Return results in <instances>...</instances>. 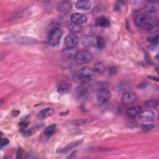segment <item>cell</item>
Here are the masks:
<instances>
[{"label":"cell","mask_w":159,"mask_h":159,"mask_svg":"<svg viewBox=\"0 0 159 159\" xmlns=\"http://www.w3.org/2000/svg\"><path fill=\"white\" fill-rule=\"evenodd\" d=\"M138 116L140 120L145 122L153 120L155 118V113L150 109L141 110Z\"/></svg>","instance_id":"8"},{"label":"cell","mask_w":159,"mask_h":159,"mask_svg":"<svg viewBox=\"0 0 159 159\" xmlns=\"http://www.w3.org/2000/svg\"><path fill=\"white\" fill-rule=\"evenodd\" d=\"M158 102L155 100H150L147 101L144 103V106L148 108H157L158 106Z\"/></svg>","instance_id":"23"},{"label":"cell","mask_w":159,"mask_h":159,"mask_svg":"<svg viewBox=\"0 0 159 159\" xmlns=\"http://www.w3.org/2000/svg\"><path fill=\"white\" fill-rule=\"evenodd\" d=\"M124 6H125L124 1H116L114 4V11H120L124 9Z\"/></svg>","instance_id":"21"},{"label":"cell","mask_w":159,"mask_h":159,"mask_svg":"<svg viewBox=\"0 0 159 159\" xmlns=\"http://www.w3.org/2000/svg\"><path fill=\"white\" fill-rule=\"evenodd\" d=\"M158 43H151V45H150L149 48L152 51H155V50H157L158 48Z\"/></svg>","instance_id":"32"},{"label":"cell","mask_w":159,"mask_h":159,"mask_svg":"<svg viewBox=\"0 0 159 159\" xmlns=\"http://www.w3.org/2000/svg\"><path fill=\"white\" fill-rule=\"evenodd\" d=\"M9 141L6 138H2L1 139V148H2L4 147H6Z\"/></svg>","instance_id":"30"},{"label":"cell","mask_w":159,"mask_h":159,"mask_svg":"<svg viewBox=\"0 0 159 159\" xmlns=\"http://www.w3.org/2000/svg\"><path fill=\"white\" fill-rule=\"evenodd\" d=\"M23 154V150L21 148H18L17 152V158H21Z\"/></svg>","instance_id":"31"},{"label":"cell","mask_w":159,"mask_h":159,"mask_svg":"<svg viewBox=\"0 0 159 159\" xmlns=\"http://www.w3.org/2000/svg\"><path fill=\"white\" fill-rule=\"evenodd\" d=\"M55 129H56V124H52L49 125L45 129V130L43 131L44 135L47 138L50 137L54 134Z\"/></svg>","instance_id":"19"},{"label":"cell","mask_w":159,"mask_h":159,"mask_svg":"<svg viewBox=\"0 0 159 159\" xmlns=\"http://www.w3.org/2000/svg\"><path fill=\"white\" fill-rule=\"evenodd\" d=\"M147 40L148 42H150L151 43H158V35H155L149 36L147 39Z\"/></svg>","instance_id":"27"},{"label":"cell","mask_w":159,"mask_h":159,"mask_svg":"<svg viewBox=\"0 0 159 159\" xmlns=\"http://www.w3.org/2000/svg\"><path fill=\"white\" fill-rule=\"evenodd\" d=\"M93 58L92 53L88 50H81L78 52L75 55V61L78 64L87 63L91 60Z\"/></svg>","instance_id":"4"},{"label":"cell","mask_w":159,"mask_h":159,"mask_svg":"<svg viewBox=\"0 0 159 159\" xmlns=\"http://www.w3.org/2000/svg\"><path fill=\"white\" fill-rule=\"evenodd\" d=\"M80 41L85 47H95L96 37L90 35H84L81 37Z\"/></svg>","instance_id":"10"},{"label":"cell","mask_w":159,"mask_h":159,"mask_svg":"<svg viewBox=\"0 0 159 159\" xmlns=\"http://www.w3.org/2000/svg\"><path fill=\"white\" fill-rule=\"evenodd\" d=\"M148 78H150V80H155V81H158V77H157V76H153V75L148 76Z\"/></svg>","instance_id":"34"},{"label":"cell","mask_w":159,"mask_h":159,"mask_svg":"<svg viewBox=\"0 0 159 159\" xmlns=\"http://www.w3.org/2000/svg\"><path fill=\"white\" fill-rule=\"evenodd\" d=\"M137 100V96L134 92H125L122 97V103L125 105H131L135 103Z\"/></svg>","instance_id":"7"},{"label":"cell","mask_w":159,"mask_h":159,"mask_svg":"<svg viewBox=\"0 0 159 159\" xmlns=\"http://www.w3.org/2000/svg\"><path fill=\"white\" fill-rule=\"evenodd\" d=\"M63 35V30L60 28V24L54 22L52 24L48 33V43L52 47L58 45Z\"/></svg>","instance_id":"2"},{"label":"cell","mask_w":159,"mask_h":159,"mask_svg":"<svg viewBox=\"0 0 159 159\" xmlns=\"http://www.w3.org/2000/svg\"><path fill=\"white\" fill-rule=\"evenodd\" d=\"M136 25L145 29L150 33H154L158 30V20L153 11H147L137 15L135 18Z\"/></svg>","instance_id":"1"},{"label":"cell","mask_w":159,"mask_h":159,"mask_svg":"<svg viewBox=\"0 0 159 159\" xmlns=\"http://www.w3.org/2000/svg\"><path fill=\"white\" fill-rule=\"evenodd\" d=\"M68 29L71 32L76 33L81 31V30L82 29V27L81 26V25L71 23L68 25Z\"/></svg>","instance_id":"20"},{"label":"cell","mask_w":159,"mask_h":159,"mask_svg":"<svg viewBox=\"0 0 159 159\" xmlns=\"http://www.w3.org/2000/svg\"><path fill=\"white\" fill-rule=\"evenodd\" d=\"M79 39L74 34H70L66 36L65 39V45L68 48H72L76 46Z\"/></svg>","instance_id":"9"},{"label":"cell","mask_w":159,"mask_h":159,"mask_svg":"<svg viewBox=\"0 0 159 159\" xmlns=\"http://www.w3.org/2000/svg\"><path fill=\"white\" fill-rule=\"evenodd\" d=\"M111 98V91L106 88H101L97 94V99L99 102L105 104Z\"/></svg>","instance_id":"5"},{"label":"cell","mask_w":159,"mask_h":159,"mask_svg":"<svg viewBox=\"0 0 159 159\" xmlns=\"http://www.w3.org/2000/svg\"><path fill=\"white\" fill-rule=\"evenodd\" d=\"M71 86L70 83L66 81H62L57 86V91L61 94H65L70 91Z\"/></svg>","instance_id":"14"},{"label":"cell","mask_w":159,"mask_h":159,"mask_svg":"<svg viewBox=\"0 0 159 159\" xmlns=\"http://www.w3.org/2000/svg\"><path fill=\"white\" fill-rule=\"evenodd\" d=\"M141 110H142L141 107L139 106L131 107L126 111L125 112L126 116L130 119L135 118L136 116H137L139 114Z\"/></svg>","instance_id":"15"},{"label":"cell","mask_w":159,"mask_h":159,"mask_svg":"<svg viewBox=\"0 0 159 159\" xmlns=\"http://www.w3.org/2000/svg\"><path fill=\"white\" fill-rule=\"evenodd\" d=\"M76 9L81 11H87L91 8V3L88 0L79 1L76 3Z\"/></svg>","instance_id":"17"},{"label":"cell","mask_w":159,"mask_h":159,"mask_svg":"<svg viewBox=\"0 0 159 159\" xmlns=\"http://www.w3.org/2000/svg\"><path fill=\"white\" fill-rule=\"evenodd\" d=\"M109 20L104 16H100L95 20V25L101 27H107L110 25Z\"/></svg>","instance_id":"18"},{"label":"cell","mask_w":159,"mask_h":159,"mask_svg":"<svg viewBox=\"0 0 159 159\" xmlns=\"http://www.w3.org/2000/svg\"><path fill=\"white\" fill-rule=\"evenodd\" d=\"M155 125L153 124H144L142 125L141 129H142L143 131L145 132H148L149 130H151L152 129H153Z\"/></svg>","instance_id":"26"},{"label":"cell","mask_w":159,"mask_h":159,"mask_svg":"<svg viewBox=\"0 0 159 159\" xmlns=\"http://www.w3.org/2000/svg\"><path fill=\"white\" fill-rule=\"evenodd\" d=\"M70 19L72 23L78 25L84 24L87 21L86 16L81 13L78 12L72 14L70 17Z\"/></svg>","instance_id":"11"},{"label":"cell","mask_w":159,"mask_h":159,"mask_svg":"<svg viewBox=\"0 0 159 159\" xmlns=\"http://www.w3.org/2000/svg\"><path fill=\"white\" fill-rule=\"evenodd\" d=\"M95 47L99 49H102L105 47V41L102 37H96V42Z\"/></svg>","instance_id":"22"},{"label":"cell","mask_w":159,"mask_h":159,"mask_svg":"<svg viewBox=\"0 0 159 159\" xmlns=\"http://www.w3.org/2000/svg\"><path fill=\"white\" fill-rule=\"evenodd\" d=\"M82 142H83L82 140H76V141H73L72 142H70L68 144H67L66 146H65L63 148L59 150L58 151V152L60 153H67V152L72 150L73 149H75L78 146L80 145L82 143Z\"/></svg>","instance_id":"13"},{"label":"cell","mask_w":159,"mask_h":159,"mask_svg":"<svg viewBox=\"0 0 159 159\" xmlns=\"http://www.w3.org/2000/svg\"><path fill=\"white\" fill-rule=\"evenodd\" d=\"M19 111H17V110H14L11 112V115L13 116H17L19 114Z\"/></svg>","instance_id":"33"},{"label":"cell","mask_w":159,"mask_h":159,"mask_svg":"<svg viewBox=\"0 0 159 159\" xmlns=\"http://www.w3.org/2000/svg\"><path fill=\"white\" fill-rule=\"evenodd\" d=\"M89 92L88 89L85 84H80L75 89L74 94L77 99L84 100L88 98Z\"/></svg>","instance_id":"6"},{"label":"cell","mask_w":159,"mask_h":159,"mask_svg":"<svg viewBox=\"0 0 159 159\" xmlns=\"http://www.w3.org/2000/svg\"><path fill=\"white\" fill-rule=\"evenodd\" d=\"M28 125H29V122L27 121H25H25H22L19 124V127H20V128L22 130H24V129H25L27 128V127L28 126Z\"/></svg>","instance_id":"29"},{"label":"cell","mask_w":159,"mask_h":159,"mask_svg":"<svg viewBox=\"0 0 159 159\" xmlns=\"http://www.w3.org/2000/svg\"><path fill=\"white\" fill-rule=\"evenodd\" d=\"M34 130L32 128H30V129H25L22 131V134L26 137H29V136L32 135L34 134Z\"/></svg>","instance_id":"28"},{"label":"cell","mask_w":159,"mask_h":159,"mask_svg":"<svg viewBox=\"0 0 159 159\" xmlns=\"http://www.w3.org/2000/svg\"><path fill=\"white\" fill-rule=\"evenodd\" d=\"M93 120V118H87V119H83L80 120H76L75 121H73V124L75 125H83L87 124L88 122H90Z\"/></svg>","instance_id":"25"},{"label":"cell","mask_w":159,"mask_h":159,"mask_svg":"<svg viewBox=\"0 0 159 159\" xmlns=\"http://www.w3.org/2000/svg\"><path fill=\"white\" fill-rule=\"evenodd\" d=\"M54 113V111L52 109L47 107V108H45L43 109L42 110L40 111L37 114V117L39 119H45L48 117H50L51 116H52Z\"/></svg>","instance_id":"16"},{"label":"cell","mask_w":159,"mask_h":159,"mask_svg":"<svg viewBox=\"0 0 159 159\" xmlns=\"http://www.w3.org/2000/svg\"><path fill=\"white\" fill-rule=\"evenodd\" d=\"M94 71L89 67H83L79 70L75 76V80L81 84H86L91 81Z\"/></svg>","instance_id":"3"},{"label":"cell","mask_w":159,"mask_h":159,"mask_svg":"<svg viewBox=\"0 0 159 159\" xmlns=\"http://www.w3.org/2000/svg\"><path fill=\"white\" fill-rule=\"evenodd\" d=\"M104 65L101 62H98L95 63L94 65V71H95L97 73H102L104 71Z\"/></svg>","instance_id":"24"},{"label":"cell","mask_w":159,"mask_h":159,"mask_svg":"<svg viewBox=\"0 0 159 159\" xmlns=\"http://www.w3.org/2000/svg\"><path fill=\"white\" fill-rule=\"evenodd\" d=\"M71 8V5L70 1H62L58 3L57 6V9L58 12L66 14L70 11Z\"/></svg>","instance_id":"12"}]
</instances>
